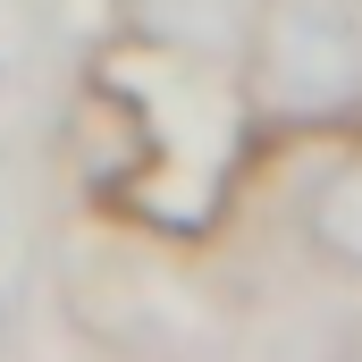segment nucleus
<instances>
[{
  "instance_id": "nucleus-3",
  "label": "nucleus",
  "mask_w": 362,
  "mask_h": 362,
  "mask_svg": "<svg viewBox=\"0 0 362 362\" xmlns=\"http://www.w3.org/2000/svg\"><path fill=\"white\" fill-rule=\"evenodd\" d=\"M295 236H303L312 262L362 278V144L329 152V160L303 177V194H295Z\"/></svg>"
},
{
  "instance_id": "nucleus-2",
  "label": "nucleus",
  "mask_w": 362,
  "mask_h": 362,
  "mask_svg": "<svg viewBox=\"0 0 362 362\" xmlns=\"http://www.w3.org/2000/svg\"><path fill=\"white\" fill-rule=\"evenodd\" d=\"M68 152H76V169H85L93 194H101V202H118V185L152 169V127H144L135 93H118V85H85L76 118H68Z\"/></svg>"
},
{
  "instance_id": "nucleus-1",
  "label": "nucleus",
  "mask_w": 362,
  "mask_h": 362,
  "mask_svg": "<svg viewBox=\"0 0 362 362\" xmlns=\"http://www.w3.org/2000/svg\"><path fill=\"white\" fill-rule=\"evenodd\" d=\"M245 118L270 135L362 127V0H253L236 42Z\"/></svg>"
},
{
  "instance_id": "nucleus-4",
  "label": "nucleus",
  "mask_w": 362,
  "mask_h": 362,
  "mask_svg": "<svg viewBox=\"0 0 362 362\" xmlns=\"http://www.w3.org/2000/svg\"><path fill=\"white\" fill-rule=\"evenodd\" d=\"M135 34L160 42V51H202V59H236L245 25H253V0H127Z\"/></svg>"
}]
</instances>
